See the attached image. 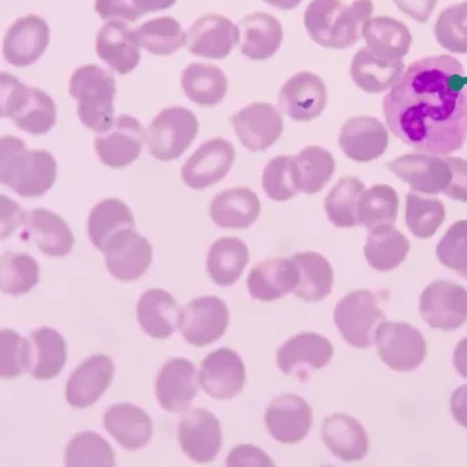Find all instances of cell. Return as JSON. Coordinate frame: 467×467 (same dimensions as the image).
Segmentation results:
<instances>
[{"label": "cell", "instance_id": "836d02e7", "mask_svg": "<svg viewBox=\"0 0 467 467\" xmlns=\"http://www.w3.org/2000/svg\"><path fill=\"white\" fill-rule=\"evenodd\" d=\"M30 357L28 370L36 380H51L58 377L67 362V343L58 331L51 327L34 330L28 338Z\"/></svg>", "mask_w": 467, "mask_h": 467}, {"label": "cell", "instance_id": "4dcf8cb0", "mask_svg": "<svg viewBox=\"0 0 467 467\" xmlns=\"http://www.w3.org/2000/svg\"><path fill=\"white\" fill-rule=\"evenodd\" d=\"M240 51L253 61H265L283 43V26L267 13H253L239 23Z\"/></svg>", "mask_w": 467, "mask_h": 467}, {"label": "cell", "instance_id": "f546056e", "mask_svg": "<svg viewBox=\"0 0 467 467\" xmlns=\"http://www.w3.org/2000/svg\"><path fill=\"white\" fill-rule=\"evenodd\" d=\"M104 428L125 451H140L152 440V420L134 404H114L104 414Z\"/></svg>", "mask_w": 467, "mask_h": 467}, {"label": "cell", "instance_id": "484cf974", "mask_svg": "<svg viewBox=\"0 0 467 467\" xmlns=\"http://www.w3.org/2000/svg\"><path fill=\"white\" fill-rule=\"evenodd\" d=\"M140 43L137 30L124 22H107L99 31L96 51L114 72L127 75L140 61Z\"/></svg>", "mask_w": 467, "mask_h": 467}, {"label": "cell", "instance_id": "7bdbcfd3", "mask_svg": "<svg viewBox=\"0 0 467 467\" xmlns=\"http://www.w3.org/2000/svg\"><path fill=\"white\" fill-rule=\"evenodd\" d=\"M365 192L364 184L357 177L341 179L328 192L325 201L328 221L337 228H355L359 225V202Z\"/></svg>", "mask_w": 467, "mask_h": 467}, {"label": "cell", "instance_id": "b9f144b4", "mask_svg": "<svg viewBox=\"0 0 467 467\" xmlns=\"http://www.w3.org/2000/svg\"><path fill=\"white\" fill-rule=\"evenodd\" d=\"M399 213V195L390 185H373L365 190L359 202V225L369 232H382L395 226Z\"/></svg>", "mask_w": 467, "mask_h": 467}, {"label": "cell", "instance_id": "1f68e13d", "mask_svg": "<svg viewBox=\"0 0 467 467\" xmlns=\"http://www.w3.org/2000/svg\"><path fill=\"white\" fill-rule=\"evenodd\" d=\"M322 437L328 451L340 461H362L369 451V438L365 428L347 414L327 417L323 424Z\"/></svg>", "mask_w": 467, "mask_h": 467}, {"label": "cell", "instance_id": "e575fe53", "mask_svg": "<svg viewBox=\"0 0 467 467\" xmlns=\"http://www.w3.org/2000/svg\"><path fill=\"white\" fill-rule=\"evenodd\" d=\"M403 75V62L379 58L368 47L359 49L351 62L352 80L367 93H382L395 88Z\"/></svg>", "mask_w": 467, "mask_h": 467}, {"label": "cell", "instance_id": "ac0fdd59", "mask_svg": "<svg viewBox=\"0 0 467 467\" xmlns=\"http://www.w3.org/2000/svg\"><path fill=\"white\" fill-rule=\"evenodd\" d=\"M389 171L403 180L414 192L422 194L445 192L452 180V171L446 158L430 153L400 156L388 164Z\"/></svg>", "mask_w": 467, "mask_h": 467}, {"label": "cell", "instance_id": "11a10c76", "mask_svg": "<svg viewBox=\"0 0 467 467\" xmlns=\"http://www.w3.org/2000/svg\"><path fill=\"white\" fill-rule=\"evenodd\" d=\"M228 466H274L267 453L253 445H239L226 459Z\"/></svg>", "mask_w": 467, "mask_h": 467}, {"label": "cell", "instance_id": "6125c7cd", "mask_svg": "<svg viewBox=\"0 0 467 467\" xmlns=\"http://www.w3.org/2000/svg\"><path fill=\"white\" fill-rule=\"evenodd\" d=\"M453 365L459 375L467 379V338H463L456 347L455 354H453Z\"/></svg>", "mask_w": 467, "mask_h": 467}, {"label": "cell", "instance_id": "cb8c5ba5", "mask_svg": "<svg viewBox=\"0 0 467 467\" xmlns=\"http://www.w3.org/2000/svg\"><path fill=\"white\" fill-rule=\"evenodd\" d=\"M116 365L107 355H93L79 365L67 382V400L75 409H88L100 400L113 382Z\"/></svg>", "mask_w": 467, "mask_h": 467}, {"label": "cell", "instance_id": "74e56055", "mask_svg": "<svg viewBox=\"0 0 467 467\" xmlns=\"http://www.w3.org/2000/svg\"><path fill=\"white\" fill-rule=\"evenodd\" d=\"M336 171V161L326 149L307 146L292 156V173L299 192L316 194L322 192Z\"/></svg>", "mask_w": 467, "mask_h": 467}, {"label": "cell", "instance_id": "8992f818", "mask_svg": "<svg viewBox=\"0 0 467 467\" xmlns=\"http://www.w3.org/2000/svg\"><path fill=\"white\" fill-rule=\"evenodd\" d=\"M383 320L379 297L368 289L347 295L334 310V323L344 340L355 348H369Z\"/></svg>", "mask_w": 467, "mask_h": 467}, {"label": "cell", "instance_id": "ba28073f", "mask_svg": "<svg viewBox=\"0 0 467 467\" xmlns=\"http://www.w3.org/2000/svg\"><path fill=\"white\" fill-rule=\"evenodd\" d=\"M375 344L382 361L396 372L416 370L427 357L422 334L407 323H380L375 333Z\"/></svg>", "mask_w": 467, "mask_h": 467}, {"label": "cell", "instance_id": "52a82bcc", "mask_svg": "<svg viewBox=\"0 0 467 467\" xmlns=\"http://www.w3.org/2000/svg\"><path fill=\"white\" fill-rule=\"evenodd\" d=\"M198 121L190 109L171 107L156 116L145 130L149 153L161 161L179 159L194 142Z\"/></svg>", "mask_w": 467, "mask_h": 467}, {"label": "cell", "instance_id": "7402d4cb", "mask_svg": "<svg viewBox=\"0 0 467 467\" xmlns=\"http://www.w3.org/2000/svg\"><path fill=\"white\" fill-rule=\"evenodd\" d=\"M312 424V407L296 395L274 399L265 411L268 432L281 443L301 442L309 435Z\"/></svg>", "mask_w": 467, "mask_h": 467}, {"label": "cell", "instance_id": "8d00e7d4", "mask_svg": "<svg viewBox=\"0 0 467 467\" xmlns=\"http://www.w3.org/2000/svg\"><path fill=\"white\" fill-rule=\"evenodd\" d=\"M249 249L244 242L237 237H222L208 252V275L216 285H234L249 265Z\"/></svg>", "mask_w": 467, "mask_h": 467}, {"label": "cell", "instance_id": "f5cc1de1", "mask_svg": "<svg viewBox=\"0 0 467 467\" xmlns=\"http://www.w3.org/2000/svg\"><path fill=\"white\" fill-rule=\"evenodd\" d=\"M441 265L467 279V221L453 223L437 246Z\"/></svg>", "mask_w": 467, "mask_h": 467}, {"label": "cell", "instance_id": "6da1fadb", "mask_svg": "<svg viewBox=\"0 0 467 467\" xmlns=\"http://www.w3.org/2000/svg\"><path fill=\"white\" fill-rule=\"evenodd\" d=\"M463 78V67L450 55L413 62L383 100L389 130L422 153L461 150L467 140Z\"/></svg>", "mask_w": 467, "mask_h": 467}, {"label": "cell", "instance_id": "5bb4252c", "mask_svg": "<svg viewBox=\"0 0 467 467\" xmlns=\"http://www.w3.org/2000/svg\"><path fill=\"white\" fill-rule=\"evenodd\" d=\"M200 386V372L192 361L169 359L159 370L156 396L161 409L169 413H185L197 398Z\"/></svg>", "mask_w": 467, "mask_h": 467}, {"label": "cell", "instance_id": "d6a6232c", "mask_svg": "<svg viewBox=\"0 0 467 467\" xmlns=\"http://www.w3.org/2000/svg\"><path fill=\"white\" fill-rule=\"evenodd\" d=\"M260 211L257 194L247 187H236L213 198L210 215L219 228L246 229L257 221Z\"/></svg>", "mask_w": 467, "mask_h": 467}, {"label": "cell", "instance_id": "db71d44e", "mask_svg": "<svg viewBox=\"0 0 467 467\" xmlns=\"http://www.w3.org/2000/svg\"><path fill=\"white\" fill-rule=\"evenodd\" d=\"M96 12L106 22L134 23L142 17L132 0H96Z\"/></svg>", "mask_w": 467, "mask_h": 467}, {"label": "cell", "instance_id": "e0dca14e", "mask_svg": "<svg viewBox=\"0 0 467 467\" xmlns=\"http://www.w3.org/2000/svg\"><path fill=\"white\" fill-rule=\"evenodd\" d=\"M145 143V130L132 116L117 117L114 124L95 140L101 163L113 169L130 166L140 158Z\"/></svg>", "mask_w": 467, "mask_h": 467}, {"label": "cell", "instance_id": "83f0119b", "mask_svg": "<svg viewBox=\"0 0 467 467\" xmlns=\"http://www.w3.org/2000/svg\"><path fill=\"white\" fill-rule=\"evenodd\" d=\"M299 284V268L294 258H271L250 271L247 288L257 301L271 302L295 292Z\"/></svg>", "mask_w": 467, "mask_h": 467}, {"label": "cell", "instance_id": "ab89813d", "mask_svg": "<svg viewBox=\"0 0 467 467\" xmlns=\"http://www.w3.org/2000/svg\"><path fill=\"white\" fill-rule=\"evenodd\" d=\"M125 229H135V221L130 208L122 201L109 198L90 211L88 234L93 246L100 252L106 250L109 240Z\"/></svg>", "mask_w": 467, "mask_h": 467}, {"label": "cell", "instance_id": "30bf717a", "mask_svg": "<svg viewBox=\"0 0 467 467\" xmlns=\"http://www.w3.org/2000/svg\"><path fill=\"white\" fill-rule=\"evenodd\" d=\"M420 313L435 330H456L467 322V291L451 281L432 283L420 297Z\"/></svg>", "mask_w": 467, "mask_h": 467}, {"label": "cell", "instance_id": "816d5d0a", "mask_svg": "<svg viewBox=\"0 0 467 467\" xmlns=\"http://www.w3.org/2000/svg\"><path fill=\"white\" fill-rule=\"evenodd\" d=\"M30 344L13 330L0 333V375L6 379L20 377L28 370Z\"/></svg>", "mask_w": 467, "mask_h": 467}, {"label": "cell", "instance_id": "603a6c76", "mask_svg": "<svg viewBox=\"0 0 467 467\" xmlns=\"http://www.w3.org/2000/svg\"><path fill=\"white\" fill-rule=\"evenodd\" d=\"M49 44V27L40 16H26L10 26L4 41V55L13 67H26L43 57Z\"/></svg>", "mask_w": 467, "mask_h": 467}, {"label": "cell", "instance_id": "8fae6325", "mask_svg": "<svg viewBox=\"0 0 467 467\" xmlns=\"http://www.w3.org/2000/svg\"><path fill=\"white\" fill-rule=\"evenodd\" d=\"M228 326V305L216 296H201L182 309L180 331L187 343L205 347L218 341Z\"/></svg>", "mask_w": 467, "mask_h": 467}, {"label": "cell", "instance_id": "3957f363", "mask_svg": "<svg viewBox=\"0 0 467 467\" xmlns=\"http://www.w3.org/2000/svg\"><path fill=\"white\" fill-rule=\"evenodd\" d=\"M58 166L47 150H28L26 143L12 135L0 140V182L20 197L36 198L51 190Z\"/></svg>", "mask_w": 467, "mask_h": 467}, {"label": "cell", "instance_id": "bcb514c9", "mask_svg": "<svg viewBox=\"0 0 467 467\" xmlns=\"http://www.w3.org/2000/svg\"><path fill=\"white\" fill-rule=\"evenodd\" d=\"M65 464L69 467L116 466L113 448L96 432H79L67 443Z\"/></svg>", "mask_w": 467, "mask_h": 467}, {"label": "cell", "instance_id": "ffe728a7", "mask_svg": "<svg viewBox=\"0 0 467 467\" xmlns=\"http://www.w3.org/2000/svg\"><path fill=\"white\" fill-rule=\"evenodd\" d=\"M239 43V26L219 15L198 18L185 36V46L189 51L201 58H226Z\"/></svg>", "mask_w": 467, "mask_h": 467}, {"label": "cell", "instance_id": "f1b7e54d", "mask_svg": "<svg viewBox=\"0 0 467 467\" xmlns=\"http://www.w3.org/2000/svg\"><path fill=\"white\" fill-rule=\"evenodd\" d=\"M138 323L149 337L169 338L182 325V309L176 299L163 289H149L140 297Z\"/></svg>", "mask_w": 467, "mask_h": 467}, {"label": "cell", "instance_id": "d590c367", "mask_svg": "<svg viewBox=\"0 0 467 467\" xmlns=\"http://www.w3.org/2000/svg\"><path fill=\"white\" fill-rule=\"evenodd\" d=\"M364 38L373 54L388 61H401L411 47L409 28L390 17L370 18L364 28Z\"/></svg>", "mask_w": 467, "mask_h": 467}, {"label": "cell", "instance_id": "f6af8a7d", "mask_svg": "<svg viewBox=\"0 0 467 467\" xmlns=\"http://www.w3.org/2000/svg\"><path fill=\"white\" fill-rule=\"evenodd\" d=\"M40 281V265L25 253H6L0 261V289L5 295L28 294Z\"/></svg>", "mask_w": 467, "mask_h": 467}, {"label": "cell", "instance_id": "d4e9b609", "mask_svg": "<svg viewBox=\"0 0 467 467\" xmlns=\"http://www.w3.org/2000/svg\"><path fill=\"white\" fill-rule=\"evenodd\" d=\"M20 236L26 242H33L44 254L55 258L69 254L75 243L67 222L43 208L26 213Z\"/></svg>", "mask_w": 467, "mask_h": 467}, {"label": "cell", "instance_id": "6f0895ef", "mask_svg": "<svg viewBox=\"0 0 467 467\" xmlns=\"http://www.w3.org/2000/svg\"><path fill=\"white\" fill-rule=\"evenodd\" d=\"M0 207H2V239H7L17 228H22L25 221L26 213L18 207L15 201L2 195L0 198Z\"/></svg>", "mask_w": 467, "mask_h": 467}, {"label": "cell", "instance_id": "9f6ffc18", "mask_svg": "<svg viewBox=\"0 0 467 467\" xmlns=\"http://www.w3.org/2000/svg\"><path fill=\"white\" fill-rule=\"evenodd\" d=\"M452 171V180L445 194L455 201L467 202V161L461 158H446Z\"/></svg>", "mask_w": 467, "mask_h": 467}, {"label": "cell", "instance_id": "5b68a950", "mask_svg": "<svg viewBox=\"0 0 467 467\" xmlns=\"http://www.w3.org/2000/svg\"><path fill=\"white\" fill-rule=\"evenodd\" d=\"M0 114L34 137L48 134L57 124V107L46 91L28 88L7 73L0 75Z\"/></svg>", "mask_w": 467, "mask_h": 467}, {"label": "cell", "instance_id": "ee69618b", "mask_svg": "<svg viewBox=\"0 0 467 467\" xmlns=\"http://www.w3.org/2000/svg\"><path fill=\"white\" fill-rule=\"evenodd\" d=\"M410 252L407 237L396 229L370 232L365 246V257L373 270L386 273L395 270L406 260Z\"/></svg>", "mask_w": 467, "mask_h": 467}, {"label": "cell", "instance_id": "680465c9", "mask_svg": "<svg viewBox=\"0 0 467 467\" xmlns=\"http://www.w3.org/2000/svg\"><path fill=\"white\" fill-rule=\"evenodd\" d=\"M396 6L419 23H427L438 0H395Z\"/></svg>", "mask_w": 467, "mask_h": 467}, {"label": "cell", "instance_id": "91938a15", "mask_svg": "<svg viewBox=\"0 0 467 467\" xmlns=\"http://www.w3.org/2000/svg\"><path fill=\"white\" fill-rule=\"evenodd\" d=\"M451 411L459 425L467 428V385L453 391L451 399Z\"/></svg>", "mask_w": 467, "mask_h": 467}, {"label": "cell", "instance_id": "9a60e30c", "mask_svg": "<svg viewBox=\"0 0 467 467\" xmlns=\"http://www.w3.org/2000/svg\"><path fill=\"white\" fill-rule=\"evenodd\" d=\"M200 383L211 398L218 400L236 398L246 383V368L242 357L231 348L211 352L201 365Z\"/></svg>", "mask_w": 467, "mask_h": 467}, {"label": "cell", "instance_id": "9c48e42d", "mask_svg": "<svg viewBox=\"0 0 467 467\" xmlns=\"http://www.w3.org/2000/svg\"><path fill=\"white\" fill-rule=\"evenodd\" d=\"M333 355V346L327 338L320 334L302 333L278 349L276 365L284 375L307 382L315 370L330 364Z\"/></svg>", "mask_w": 467, "mask_h": 467}, {"label": "cell", "instance_id": "44dd1931", "mask_svg": "<svg viewBox=\"0 0 467 467\" xmlns=\"http://www.w3.org/2000/svg\"><path fill=\"white\" fill-rule=\"evenodd\" d=\"M279 107L295 121L317 119L327 104V90L322 78L315 73L299 72L279 91Z\"/></svg>", "mask_w": 467, "mask_h": 467}, {"label": "cell", "instance_id": "4fadbf2b", "mask_svg": "<svg viewBox=\"0 0 467 467\" xmlns=\"http://www.w3.org/2000/svg\"><path fill=\"white\" fill-rule=\"evenodd\" d=\"M234 159V145L223 138H213L202 143L185 161L182 169V182L192 190L208 189L228 176Z\"/></svg>", "mask_w": 467, "mask_h": 467}, {"label": "cell", "instance_id": "4316f807", "mask_svg": "<svg viewBox=\"0 0 467 467\" xmlns=\"http://www.w3.org/2000/svg\"><path fill=\"white\" fill-rule=\"evenodd\" d=\"M338 142L347 158L368 163L386 152L389 146L388 130L373 117H354L341 128Z\"/></svg>", "mask_w": 467, "mask_h": 467}, {"label": "cell", "instance_id": "be15d7a7", "mask_svg": "<svg viewBox=\"0 0 467 467\" xmlns=\"http://www.w3.org/2000/svg\"><path fill=\"white\" fill-rule=\"evenodd\" d=\"M270 6L281 10H292L301 4L302 0H265Z\"/></svg>", "mask_w": 467, "mask_h": 467}, {"label": "cell", "instance_id": "2e32d148", "mask_svg": "<svg viewBox=\"0 0 467 467\" xmlns=\"http://www.w3.org/2000/svg\"><path fill=\"white\" fill-rule=\"evenodd\" d=\"M177 438L182 452L192 462L211 463L221 451V422L208 410H190L180 421Z\"/></svg>", "mask_w": 467, "mask_h": 467}, {"label": "cell", "instance_id": "60d3db41", "mask_svg": "<svg viewBox=\"0 0 467 467\" xmlns=\"http://www.w3.org/2000/svg\"><path fill=\"white\" fill-rule=\"evenodd\" d=\"M299 268V284L295 295L306 302H320L331 294L333 268L319 253L305 252L294 255Z\"/></svg>", "mask_w": 467, "mask_h": 467}, {"label": "cell", "instance_id": "7a4b0ae2", "mask_svg": "<svg viewBox=\"0 0 467 467\" xmlns=\"http://www.w3.org/2000/svg\"><path fill=\"white\" fill-rule=\"evenodd\" d=\"M372 13V0H355L351 6L341 0H312L305 12V27L320 47L349 48L364 36Z\"/></svg>", "mask_w": 467, "mask_h": 467}, {"label": "cell", "instance_id": "277c9868", "mask_svg": "<svg viewBox=\"0 0 467 467\" xmlns=\"http://www.w3.org/2000/svg\"><path fill=\"white\" fill-rule=\"evenodd\" d=\"M70 96L78 101V116L88 130L103 134L116 121V79L109 70L86 65L73 73Z\"/></svg>", "mask_w": 467, "mask_h": 467}, {"label": "cell", "instance_id": "681fc988", "mask_svg": "<svg viewBox=\"0 0 467 467\" xmlns=\"http://www.w3.org/2000/svg\"><path fill=\"white\" fill-rule=\"evenodd\" d=\"M438 43L455 54H467V0L441 13L435 25Z\"/></svg>", "mask_w": 467, "mask_h": 467}, {"label": "cell", "instance_id": "f35d334b", "mask_svg": "<svg viewBox=\"0 0 467 467\" xmlns=\"http://www.w3.org/2000/svg\"><path fill=\"white\" fill-rule=\"evenodd\" d=\"M184 95L203 107L221 103L228 93V78L218 67L207 64H192L182 73Z\"/></svg>", "mask_w": 467, "mask_h": 467}, {"label": "cell", "instance_id": "7dc6e473", "mask_svg": "<svg viewBox=\"0 0 467 467\" xmlns=\"http://www.w3.org/2000/svg\"><path fill=\"white\" fill-rule=\"evenodd\" d=\"M140 47L153 55H171L185 44L187 34L173 17L153 18L137 28Z\"/></svg>", "mask_w": 467, "mask_h": 467}, {"label": "cell", "instance_id": "94428289", "mask_svg": "<svg viewBox=\"0 0 467 467\" xmlns=\"http://www.w3.org/2000/svg\"><path fill=\"white\" fill-rule=\"evenodd\" d=\"M132 2L140 16H145L148 13L169 9L176 4L177 0H132Z\"/></svg>", "mask_w": 467, "mask_h": 467}, {"label": "cell", "instance_id": "f907efd6", "mask_svg": "<svg viewBox=\"0 0 467 467\" xmlns=\"http://www.w3.org/2000/svg\"><path fill=\"white\" fill-rule=\"evenodd\" d=\"M263 189L273 201H288L299 192L292 173V156H276L268 161L263 173Z\"/></svg>", "mask_w": 467, "mask_h": 467}, {"label": "cell", "instance_id": "c3c4849f", "mask_svg": "<svg viewBox=\"0 0 467 467\" xmlns=\"http://www.w3.org/2000/svg\"><path fill=\"white\" fill-rule=\"evenodd\" d=\"M445 221V207L440 200L410 192L406 198L407 228L419 239L434 236Z\"/></svg>", "mask_w": 467, "mask_h": 467}, {"label": "cell", "instance_id": "7c38bea8", "mask_svg": "<svg viewBox=\"0 0 467 467\" xmlns=\"http://www.w3.org/2000/svg\"><path fill=\"white\" fill-rule=\"evenodd\" d=\"M107 270L122 283L140 279L152 265L153 249L135 229H125L109 240L104 250Z\"/></svg>", "mask_w": 467, "mask_h": 467}, {"label": "cell", "instance_id": "d6986e66", "mask_svg": "<svg viewBox=\"0 0 467 467\" xmlns=\"http://www.w3.org/2000/svg\"><path fill=\"white\" fill-rule=\"evenodd\" d=\"M237 138L252 152L267 150L283 134V116L268 103H253L232 117Z\"/></svg>", "mask_w": 467, "mask_h": 467}]
</instances>
